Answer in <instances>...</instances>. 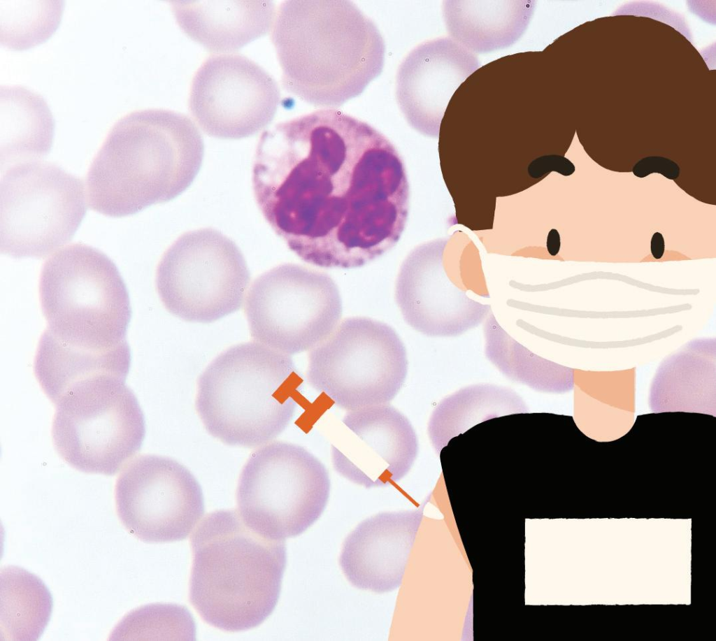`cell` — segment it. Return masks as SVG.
I'll use <instances>...</instances> for the list:
<instances>
[{"label":"cell","instance_id":"obj_1","mask_svg":"<svg viewBox=\"0 0 716 641\" xmlns=\"http://www.w3.org/2000/svg\"><path fill=\"white\" fill-rule=\"evenodd\" d=\"M265 219L306 263L361 267L399 241L409 185L392 143L368 124L322 109L265 131L252 167Z\"/></svg>","mask_w":716,"mask_h":641},{"label":"cell","instance_id":"obj_2","mask_svg":"<svg viewBox=\"0 0 716 641\" xmlns=\"http://www.w3.org/2000/svg\"><path fill=\"white\" fill-rule=\"evenodd\" d=\"M272 27L284 87L308 103L339 107L382 71L383 38L352 1H286Z\"/></svg>","mask_w":716,"mask_h":641},{"label":"cell","instance_id":"obj_3","mask_svg":"<svg viewBox=\"0 0 716 641\" xmlns=\"http://www.w3.org/2000/svg\"><path fill=\"white\" fill-rule=\"evenodd\" d=\"M203 157L201 134L185 115L162 109L131 113L114 124L90 165V207L123 217L169 201L190 185Z\"/></svg>","mask_w":716,"mask_h":641},{"label":"cell","instance_id":"obj_4","mask_svg":"<svg viewBox=\"0 0 716 641\" xmlns=\"http://www.w3.org/2000/svg\"><path fill=\"white\" fill-rule=\"evenodd\" d=\"M190 545L189 600L203 621L237 632L272 613L286 566L284 540L258 533L235 510H222L199 522Z\"/></svg>","mask_w":716,"mask_h":641},{"label":"cell","instance_id":"obj_5","mask_svg":"<svg viewBox=\"0 0 716 641\" xmlns=\"http://www.w3.org/2000/svg\"><path fill=\"white\" fill-rule=\"evenodd\" d=\"M302 384L288 354L257 342L241 343L219 354L200 375L196 408L214 438L257 447L288 426Z\"/></svg>","mask_w":716,"mask_h":641},{"label":"cell","instance_id":"obj_6","mask_svg":"<svg viewBox=\"0 0 716 641\" xmlns=\"http://www.w3.org/2000/svg\"><path fill=\"white\" fill-rule=\"evenodd\" d=\"M39 294L48 324L44 338L94 352L129 347L127 288L115 264L99 250L73 243L55 252L42 266Z\"/></svg>","mask_w":716,"mask_h":641},{"label":"cell","instance_id":"obj_7","mask_svg":"<svg viewBox=\"0 0 716 641\" xmlns=\"http://www.w3.org/2000/svg\"><path fill=\"white\" fill-rule=\"evenodd\" d=\"M124 381L113 376L83 380L55 403L53 444L76 470L113 475L140 449L144 416Z\"/></svg>","mask_w":716,"mask_h":641},{"label":"cell","instance_id":"obj_8","mask_svg":"<svg viewBox=\"0 0 716 641\" xmlns=\"http://www.w3.org/2000/svg\"><path fill=\"white\" fill-rule=\"evenodd\" d=\"M407 370L405 346L392 326L352 317L310 350L306 375L314 389L352 411L387 404Z\"/></svg>","mask_w":716,"mask_h":641},{"label":"cell","instance_id":"obj_9","mask_svg":"<svg viewBox=\"0 0 716 641\" xmlns=\"http://www.w3.org/2000/svg\"><path fill=\"white\" fill-rule=\"evenodd\" d=\"M329 492V473L315 456L297 445L275 441L245 463L236 491L238 512L258 533L284 540L320 518Z\"/></svg>","mask_w":716,"mask_h":641},{"label":"cell","instance_id":"obj_10","mask_svg":"<svg viewBox=\"0 0 716 641\" xmlns=\"http://www.w3.org/2000/svg\"><path fill=\"white\" fill-rule=\"evenodd\" d=\"M86 210L79 178L41 161L10 166L0 180V251L44 257L70 241Z\"/></svg>","mask_w":716,"mask_h":641},{"label":"cell","instance_id":"obj_11","mask_svg":"<svg viewBox=\"0 0 716 641\" xmlns=\"http://www.w3.org/2000/svg\"><path fill=\"white\" fill-rule=\"evenodd\" d=\"M250 279L237 245L206 228L184 233L169 247L158 264L156 287L170 313L210 323L240 309Z\"/></svg>","mask_w":716,"mask_h":641},{"label":"cell","instance_id":"obj_12","mask_svg":"<svg viewBox=\"0 0 716 641\" xmlns=\"http://www.w3.org/2000/svg\"><path fill=\"white\" fill-rule=\"evenodd\" d=\"M245 312L255 342L290 355L312 350L334 330L342 301L327 273L284 264L252 282Z\"/></svg>","mask_w":716,"mask_h":641},{"label":"cell","instance_id":"obj_13","mask_svg":"<svg viewBox=\"0 0 716 641\" xmlns=\"http://www.w3.org/2000/svg\"><path fill=\"white\" fill-rule=\"evenodd\" d=\"M115 499L125 528L146 542L185 539L204 512L201 488L177 461L154 454L131 460L117 479Z\"/></svg>","mask_w":716,"mask_h":641},{"label":"cell","instance_id":"obj_14","mask_svg":"<svg viewBox=\"0 0 716 641\" xmlns=\"http://www.w3.org/2000/svg\"><path fill=\"white\" fill-rule=\"evenodd\" d=\"M273 78L240 55L209 57L196 73L189 108L208 136L238 139L255 134L273 120L280 101Z\"/></svg>","mask_w":716,"mask_h":641},{"label":"cell","instance_id":"obj_15","mask_svg":"<svg viewBox=\"0 0 716 641\" xmlns=\"http://www.w3.org/2000/svg\"><path fill=\"white\" fill-rule=\"evenodd\" d=\"M341 434L331 447L335 470L366 488L382 487L401 480L412 467L417 440L408 419L382 404L349 411Z\"/></svg>","mask_w":716,"mask_h":641},{"label":"cell","instance_id":"obj_16","mask_svg":"<svg viewBox=\"0 0 716 641\" xmlns=\"http://www.w3.org/2000/svg\"><path fill=\"white\" fill-rule=\"evenodd\" d=\"M443 245H419L403 261L395 299L405 322L428 336L460 335L480 324L490 310L455 287L443 266Z\"/></svg>","mask_w":716,"mask_h":641},{"label":"cell","instance_id":"obj_17","mask_svg":"<svg viewBox=\"0 0 716 641\" xmlns=\"http://www.w3.org/2000/svg\"><path fill=\"white\" fill-rule=\"evenodd\" d=\"M477 57L449 38L424 42L400 64L396 95L408 124L427 136H437L455 90L478 68Z\"/></svg>","mask_w":716,"mask_h":641},{"label":"cell","instance_id":"obj_18","mask_svg":"<svg viewBox=\"0 0 716 641\" xmlns=\"http://www.w3.org/2000/svg\"><path fill=\"white\" fill-rule=\"evenodd\" d=\"M422 511L385 512L361 521L345 539L339 565L355 587L376 593L403 581Z\"/></svg>","mask_w":716,"mask_h":641},{"label":"cell","instance_id":"obj_19","mask_svg":"<svg viewBox=\"0 0 716 641\" xmlns=\"http://www.w3.org/2000/svg\"><path fill=\"white\" fill-rule=\"evenodd\" d=\"M183 31L207 49L230 52L264 35L273 27L270 1H171Z\"/></svg>","mask_w":716,"mask_h":641},{"label":"cell","instance_id":"obj_20","mask_svg":"<svg viewBox=\"0 0 716 641\" xmlns=\"http://www.w3.org/2000/svg\"><path fill=\"white\" fill-rule=\"evenodd\" d=\"M445 8L450 34L456 41L475 52H488L515 42L527 26L533 11L531 1H451Z\"/></svg>","mask_w":716,"mask_h":641},{"label":"cell","instance_id":"obj_21","mask_svg":"<svg viewBox=\"0 0 716 641\" xmlns=\"http://www.w3.org/2000/svg\"><path fill=\"white\" fill-rule=\"evenodd\" d=\"M4 99L1 113V167L40 160L50 151L54 131L45 103L20 87H6Z\"/></svg>","mask_w":716,"mask_h":641},{"label":"cell","instance_id":"obj_22","mask_svg":"<svg viewBox=\"0 0 716 641\" xmlns=\"http://www.w3.org/2000/svg\"><path fill=\"white\" fill-rule=\"evenodd\" d=\"M130 350L98 353L64 347L41 339L34 360L35 375L55 403L73 384L88 379L113 376L126 379Z\"/></svg>","mask_w":716,"mask_h":641},{"label":"cell","instance_id":"obj_23","mask_svg":"<svg viewBox=\"0 0 716 641\" xmlns=\"http://www.w3.org/2000/svg\"><path fill=\"white\" fill-rule=\"evenodd\" d=\"M17 7L7 9L5 44L14 48H26L45 39L57 24L58 15L44 13V8L36 7L34 2L16 3Z\"/></svg>","mask_w":716,"mask_h":641},{"label":"cell","instance_id":"obj_24","mask_svg":"<svg viewBox=\"0 0 716 641\" xmlns=\"http://www.w3.org/2000/svg\"><path fill=\"white\" fill-rule=\"evenodd\" d=\"M680 167L673 160L661 156H649L639 160L633 167L632 173L638 178L652 173H660L669 180L679 177Z\"/></svg>","mask_w":716,"mask_h":641},{"label":"cell","instance_id":"obj_25","mask_svg":"<svg viewBox=\"0 0 716 641\" xmlns=\"http://www.w3.org/2000/svg\"><path fill=\"white\" fill-rule=\"evenodd\" d=\"M575 170L574 164L569 159L555 154L540 157L532 161L528 167V173L532 178H540L551 171L568 176Z\"/></svg>","mask_w":716,"mask_h":641},{"label":"cell","instance_id":"obj_26","mask_svg":"<svg viewBox=\"0 0 716 641\" xmlns=\"http://www.w3.org/2000/svg\"><path fill=\"white\" fill-rule=\"evenodd\" d=\"M650 250L654 259H659L662 257L665 250V243L661 233L655 232L653 233L651 238Z\"/></svg>","mask_w":716,"mask_h":641},{"label":"cell","instance_id":"obj_27","mask_svg":"<svg viewBox=\"0 0 716 641\" xmlns=\"http://www.w3.org/2000/svg\"><path fill=\"white\" fill-rule=\"evenodd\" d=\"M546 245L550 255L555 256L558 254L560 250L561 240L559 233L557 229H552L549 231Z\"/></svg>","mask_w":716,"mask_h":641}]
</instances>
